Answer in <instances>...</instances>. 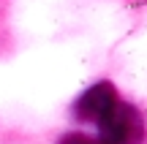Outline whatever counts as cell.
Wrapping results in <instances>:
<instances>
[{
	"instance_id": "obj_1",
	"label": "cell",
	"mask_w": 147,
	"mask_h": 144,
	"mask_svg": "<svg viewBox=\"0 0 147 144\" xmlns=\"http://www.w3.org/2000/svg\"><path fill=\"white\" fill-rule=\"evenodd\" d=\"M101 136L98 144H142L144 139V123L139 112L128 103L117 101L106 112V117L98 123Z\"/></svg>"
},
{
	"instance_id": "obj_2",
	"label": "cell",
	"mask_w": 147,
	"mask_h": 144,
	"mask_svg": "<svg viewBox=\"0 0 147 144\" xmlns=\"http://www.w3.org/2000/svg\"><path fill=\"white\" fill-rule=\"evenodd\" d=\"M117 101H120V98H117L115 87H112L109 82H101V84L90 87V90L84 92L82 98H79V103H76V114L84 120V123H95V125H98L101 120L106 117V112H109V109L115 106Z\"/></svg>"
},
{
	"instance_id": "obj_3",
	"label": "cell",
	"mask_w": 147,
	"mask_h": 144,
	"mask_svg": "<svg viewBox=\"0 0 147 144\" xmlns=\"http://www.w3.org/2000/svg\"><path fill=\"white\" fill-rule=\"evenodd\" d=\"M60 144H98V139L84 136V133H68V136H63V141H60Z\"/></svg>"
}]
</instances>
